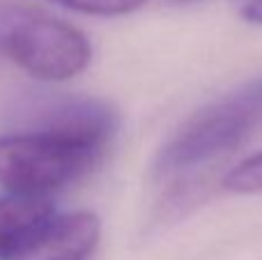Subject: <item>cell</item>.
<instances>
[{"label":"cell","instance_id":"cell-1","mask_svg":"<svg viewBox=\"0 0 262 260\" xmlns=\"http://www.w3.org/2000/svg\"><path fill=\"white\" fill-rule=\"evenodd\" d=\"M118 134V113L95 97H60L39 111L35 127L0 134V187L46 196L88 175Z\"/></svg>","mask_w":262,"mask_h":260},{"label":"cell","instance_id":"cell-2","mask_svg":"<svg viewBox=\"0 0 262 260\" xmlns=\"http://www.w3.org/2000/svg\"><path fill=\"white\" fill-rule=\"evenodd\" d=\"M262 132V76L216 97L189 115L152 161L157 182L186 184L221 164Z\"/></svg>","mask_w":262,"mask_h":260},{"label":"cell","instance_id":"cell-3","mask_svg":"<svg viewBox=\"0 0 262 260\" xmlns=\"http://www.w3.org/2000/svg\"><path fill=\"white\" fill-rule=\"evenodd\" d=\"M0 53L37 81L62 83L85 72L92 46L72 23L39 9H23L0 26Z\"/></svg>","mask_w":262,"mask_h":260},{"label":"cell","instance_id":"cell-4","mask_svg":"<svg viewBox=\"0 0 262 260\" xmlns=\"http://www.w3.org/2000/svg\"><path fill=\"white\" fill-rule=\"evenodd\" d=\"M99 237L101 221L92 212L55 214L14 260H90Z\"/></svg>","mask_w":262,"mask_h":260},{"label":"cell","instance_id":"cell-5","mask_svg":"<svg viewBox=\"0 0 262 260\" xmlns=\"http://www.w3.org/2000/svg\"><path fill=\"white\" fill-rule=\"evenodd\" d=\"M55 216L46 196L7 191L0 196V260H14Z\"/></svg>","mask_w":262,"mask_h":260},{"label":"cell","instance_id":"cell-6","mask_svg":"<svg viewBox=\"0 0 262 260\" xmlns=\"http://www.w3.org/2000/svg\"><path fill=\"white\" fill-rule=\"evenodd\" d=\"M223 187L232 193H262V152L239 161L226 175Z\"/></svg>","mask_w":262,"mask_h":260},{"label":"cell","instance_id":"cell-7","mask_svg":"<svg viewBox=\"0 0 262 260\" xmlns=\"http://www.w3.org/2000/svg\"><path fill=\"white\" fill-rule=\"evenodd\" d=\"M53 3L90 16H124L143 7L145 0H53Z\"/></svg>","mask_w":262,"mask_h":260},{"label":"cell","instance_id":"cell-8","mask_svg":"<svg viewBox=\"0 0 262 260\" xmlns=\"http://www.w3.org/2000/svg\"><path fill=\"white\" fill-rule=\"evenodd\" d=\"M239 16L251 26H262V0H237Z\"/></svg>","mask_w":262,"mask_h":260},{"label":"cell","instance_id":"cell-9","mask_svg":"<svg viewBox=\"0 0 262 260\" xmlns=\"http://www.w3.org/2000/svg\"><path fill=\"white\" fill-rule=\"evenodd\" d=\"M170 3H195V0H170Z\"/></svg>","mask_w":262,"mask_h":260}]
</instances>
